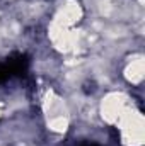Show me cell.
I'll list each match as a JSON object with an SVG mask.
<instances>
[{"instance_id":"6da1fadb","label":"cell","mask_w":145,"mask_h":146,"mask_svg":"<svg viewBox=\"0 0 145 146\" xmlns=\"http://www.w3.org/2000/svg\"><path fill=\"white\" fill-rule=\"evenodd\" d=\"M5 66H7L9 73H10V78L12 76H22L29 68V58L24 53H15V54L7 58Z\"/></svg>"},{"instance_id":"7a4b0ae2","label":"cell","mask_w":145,"mask_h":146,"mask_svg":"<svg viewBox=\"0 0 145 146\" xmlns=\"http://www.w3.org/2000/svg\"><path fill=\"white\" fill-rule=\"evenodd\" d=\"M82 146H99V145H96V143H84Z\"/></svg>"}]
</instances>
